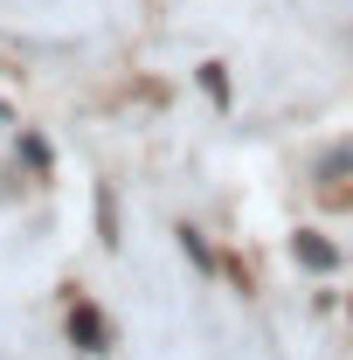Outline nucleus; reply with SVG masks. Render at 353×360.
I'll return each mask as SVG.
<instances>
[{
	"instance_id": "obj_1",
	"label": "nucleus",
	"mask_w": 353,
	"mask_h": 360,
	"mask_svg": "<svg viewBox=\"0 0 353 360\" xmlns=\"http://www.w3.org/2000/svg\"><path fill=\"white\" fill-rule=\"evenodd\" d=\"M291 250H298V264H305V270H333V264H340V250H333L319 229H298V236H291Z\"/></svg>"
},
{
	"instance_id": "obj_2",
	"label": "nucleus",
	"mask_w": 353,
	"mask_h": 360,
	"mask_svg": "<svg viewBox=\"0 0 353 360\" xmlns=\"http://www.w3.org/2000/svg\"><path fill=\"white\" fill-rule=\"evenodd\" d=\"M70 333H77V340H84L90 354H104V319L90 312V305H77V312H70Z\"/></svg>"
},
{
	"instance_id": "obj_3",
	"label": "nucleus",
	"mask_w": 353,
	"mask_h": 360,
	"mask_svg": "<svg viewBox=\"0 0 353 360\" xmlns=\"http://www.w3.org/2000/svg\"><path fill=\"white\" fill-rule=\"evenodd\" d=\"M201 90H208V97H215V104H222V97H229V77H222L215 63H208V70H201Z\"/></svg>"
},
{
	"instance_id": "obj_4",
	"label": "nucleus",
	"mask_w": 353,
	"mask_h": 360,
	"mask_svg": "<svg viewBox=\"0 0 353 360\" xmlns=\"http://www.w3.org/2000/svg\"><path fill=\"white\" fill-rule=\"evenodd\" d=\"M0 118H7V104H0Z\"/></svg>"
}]
</instances>
